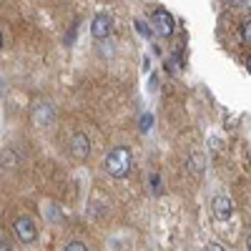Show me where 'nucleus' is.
I'll return each mask as SVG.
<instances>
[{
    "instance_id": "2eb2a0df",
    "label": "nucleus",
    "mask_w": 251,
    "mask_h": 251,
    "mask_svg": "<svg viewBox=\"0 0 251 251\" xmlns=\"http://www.w3.org/2000/svg\"><path fill=\"white\" fill-rule=\"evenodd\" d=\"M203 251H226L221 244H216V241H211V244H206V249Z\"/></svg>"
},
{
    "instance_id": "0eeeda50",
    "label": "nucleus",
    "mask_w": 251,
    "mask_h": 251,
    "mask_svg": "<svg viewBox=\"0 0 251 251\" xmlns=\"http://www.w3.org/2000/svg\"><path fill=\"white\" fill-rule=\"evenodd\" d=\"M91 33H93V38H98V40H106V38L111 35V18H108L106 13H98V15L93 18V23H91Z\"/></svg>"
},
{
    "instance_id": "423d86ee",
    "label": "nucleus",
    "mask_w": 251,
    "mask_h": 251,
    "mask_svg": "<svg viewBox=\"0 0 251 251\" xmlns=\"http://www.w3.org/2000/svg\"><path fill=\"white\" fill-rule=\"evenodd\" d=\"M71 153H73V158H78V161H86V158H88V153H91V141H88L86 133H75V136L71 138Z\"/></svg>"
},
{
    "instance_id": "6e6552de",
    "label": "nucleus",
    "mask_w": 251,
    "mask_h": 251,
    "mask_svg": "<svg viewBox=\"0 0 251 251\" xmlns=\"http://www.w3.org/2000/svg\"><path fill=\"white\" fill-rule=\"evenodd\" d=\"M188 169H191V174H201L206 169V156L203 153H191V158H188Z\"/></svg>"
},
{
    "instance_id": "1a4fd4ad",
    "label": "nucleus",
    "mask_w": 251,
    "mask_h": 251,
    "mask_svg": "<svg viewBox=\"0 0 251 251\" xmlns=\"http://www.w3.org/2000/svg\"><path fill=\"white\" fill-rule=\"evenodd\" d=\"M0 163H3V166H15V163H18L15 151H13V149H5L3 153H0Z\"/></svg>"
},
{
    "instance_id": "39448f33",
    "label": "nucleus",
    "mask_w": 251,
    "mask_h": 251,
    "mask_svg": "<svg viewBox=\"0 0 251 251\" xmlns=\"http://www.w3.org/2000/svg\"><path fill=\"white\" fill-rule=\"evenodd\" d=\"M211 208H214V216H216L219 221L231 219V214H234V203H231V199H228V196H224V194L214 196V201H211Z\"/></svg>"
},
{
    "instance_id": "ddd939ff",
    "label": "nucleus",
    "mask_w": 251,
    "mask_h": 251,
    "mask_svg": "<svg viewBox=\"0 0 251 251\" xmlns=\"http://www.w3.org/2000/svg\"><path fill=\"white\" fill-rule=\"evenodd\" d=\"M241 38L246 40V46H249V40H251V23H244L241 25Z\"/></svg>"
},
{
    "instance_id": "f8f14e48",
    "label": "nucleus",
    "mask_w": 251,
    "mask_h": 251,
    "mask_svg": "<svg viewBox=\"0 0 251 251\" xmlns=\"http://www.w3.org/2000/svg\"><path fill=\"white\" fill-rule=\"evenodd\" d=\"M66 251H88V249H86V244H83V241H71L66 246Z\"/></svg>"
},
{
    "instance_id": "6ab92c4d",
    "label": "nucleus",
    "mask_w": 251,
    "mask_h": 251,
    "mask_svg": "<svg viewBox=\"0 0 251 251\" xmlns=\"http://www.w3.org/2000/svg\"><path fill=\"white\" fill-rule=\"evenodd\" d=\"M0 48H3V33H0Z\"/></svg>"
},
{
    "instance_id": "f03ea898",
    "label": "nucleus",
    "mask_w": 251,
    "mask_h": 251,
    "mask_svg": "<svg viewBox=\"0 0 251 251\" xmlns=\"http://www.w3.org/2000/svg\"><path fill=\"white\" fill-rule=\"evenodd\" d=\"M151 25H153L151 28L153 33H158L161 38H169V35H174V15L166 8H156L151 15Z\"/></svg>"
},
{
    "instance_id": "7ed1b4c3",
    "label": "nucleus",
    "mask_w": 251,
    "mask_h": 251,
    "mask_svg": "<svg viewBox=\"0 0 251 251\" xmlns=\"http://www.w3.org/2000/svg\"><path fill=\"white\" fill-rule=\"evenodd\" d=\"M13 228H15V236H18L20 241H23V244H33V241L38 239V228H35L33 219H28V216L15 219Z\"/></svg>"
},
{
    "instance_id": "20e7f679",
    "label": "nucleus",
    "mask_w": 251,
    "mask_h": 251,
    "mask_svg": "<svg viewBox=\"0 0 251 251\" xmlns=\"http://www.w3.org/2000/svg\"><path fill=\"white\" fill-rule=\"evenodd\" d=\"M53 118H55V113H53V106L48 100H40V103L33 106V123L35 126H40V128H43V126H50Z\"/></svg>"
},
{
    "instance_id": "9d476101",
    "label": "nucleus",
    "mask_w": 251,
    "mask_h": 251,
    "mask_svg": "<svg viewBox=\"0 0 251 251\" xmlns=\"http://www.w3.org/2000/svg\"><path fill=\"white\" fill-rule=\"evenodd\" d=\"M178 66H181V53H174L169 60H166V71H169V73H176Z\"/></svg>"
},
{
    "instance_id": "a211bd4d",
    "label": "nucleus",
    "mask_w": 251,
    "mask_h": 251,
    "mask_svg": "<svg viewBox=\"0 0 251 251\" xmlns=\"http://www.w3.org/2000/svg\"><path fill=\"white\" fill-rule=\"evenodd\" d=\"M0 251H13L10 249V241H0Z\"/></svg>"
},
{
    "instance_id": "9b49d317",
    "label": "nucleus",
    "mask_w": 251,
    "mask_h": 251,
    "mask_svg": "<svg viewBox=\"0 0 251 251\" xmlns=\"http://www.w3.org/2000/svg\"><path fill=\"white\" fill-rule=\"evenodd\" d=\"M138 123H141V126H138V128H141L143 133H146V131H151V123H153V116H151V113H143Z\"/></svg>"
},
{
    "instance_id": "f3484780",
    "label": "nucleus",
    "mask_w": 251,
    "mask_h": 251,
    "mask_svg": "<svg viewBox=\"0 0 251 251\" xmlns=\"http://www.w3.org/2000/svg\"><path fill=\"white\" fill-rule=\"evenodd\" d=\"M75 40V28H71V33H68V38H66V46H71Z\"/></svg>"
},
{
    "instance_id": "f257e3e1",
    "label": "nucleus",
    "mask_w": 251,
    "mask_h": 251,
    "mask_svg": "<svg viewBox=\"0 0 251 251\" xmlns=\"http://www.w3.org/2000/svg\"><path fill=\"white\" fill-rule=\"evenodd\" d=\"M131 166H133V156L131 151L126 149V146H118V149H113L106 158V171L113 176V178H123L131 174Z\"/></svg>"
},
{
    "instance_id": "dca6fc26",
    "label": "nucleus",
    "mask_w": 251,
    "mask_h": 251,
    "mask_svg": "<svg viewBox=\"0 0 251 251\" xmlns=\"http://www.w3.org/2000/svg\"><path fill=\"white\" fill-rule=\"evenodd\" d=\"M151 183H153V194H161V188H158V186H161V181H158V176H156V174L151 176Z\"/></svg>"
},
{
    "instance_id": "4468645a",
    "label": "nucleus",
    "mask_w": 251,
    "mask_h": 251,
    "mask_svg": "<svg viewBox=\"0 0 251 251\" xmlns=\"http://www.w3.org/2000/svg\"><path fill=\"white\" fill-rule=\"evenodd\" d=\"M136 28H138V33H143V35H151V33H153V30H151L149 25H143L141 20H136Z\"/></svg>"
}]
</instances>
